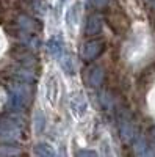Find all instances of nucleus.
I'll use <instances>...</instances> for the list:
<instances>
[{"label":"nucleus","mask_w":155,"mask_h":157,"mask_svg":"<svg viewBox=\"0 0 155 157\" xmlns=\"http://www.w3.org/2000/svg\"><path fill=\"white\" fill-rule=\"evenodd\" d=\"M30 101V86L28 82H16L9 86L8 96V107L13 112H19L25 107V104Z\"/></svg>","instance_id":"obj_1"},{"label":"nucleus","mask_w":155,"mask_h":157,"mask_svg":"<svg viewBox=\"0 0 155 157\" xmlns=\"http://www.w3.org/2000/svg\"><path fill=\"white\" fill-rule=\"evenodd\" d=\"M22 135L20 126L13 120L0 121V140L2 141H17Z\"/></svg>","instance_id":"obj_2"},{"label":"nucleus","mask_w":155,"mask_h":157,"mask_svg":"<svg viewBox=\"0 0 155 157\" xmlns=\"http://www.w3.org/2000/svg\"><path fill=\"white\" fill-rule=\"evenodd\" d=\"M103 52V41H99V39H91L82 46L80 50V57L85 61H93L96 60L100 54Z\"/></svg>","instance_id":"obj_3"},{"label":"nucleus","mask_w":155,"mask_h":157,"mask_svg":"<svg viewBox=\"0 0 155 157\" xmlns=\"http://www.w3.org/2000/svg\"><path fill=\"white\" fill-rule=\"evenodd\" d=\"M103 78H105V72L100 66H91L88 68L86 72H85V80L89 86L93 88H97L103 83Z\"/></svg>","instance_id":"obj_4"},{"label":"nucleus","mask_w":155,"mask_h":157,"mask_svg":"<svg viewBox=\"0 0 155 157\" xmlns=\"http://www.w3.org/2000/svg\"><path fill=\"white\" fill-rule=\"evenodd\" d=\"M58 80L54 74H49L47 75V80H46V96H47V101L55 105L57 104V99H58Z\"/></svg>","instance_id":"obj_5"},{"label":"nucleus","mask_w":155,"mask_h":157,"mask_svg":"<svg viewBox=\"0 0 155 157\" xmlns=\"http://www.w3.org/2000/svg\"><path fill=\"white\" fill-rule=\"evenodd\" d=\"M103 29V21L100 16L97 14H93V16H89L86 19V24H85V33L88 36H96L102 32Z\"/></svg>","instance_id":"obj_6"},{"label":"nucleus","mask_w":155,"mask_h":157,"mask_svg":"<svg viewBox=\"0 0 155 157\" xmlns=\"http://www.w3.org/2000/svg\"><path fill=\"white\" fill-rule=\"evenodd\" d=\"M71 109L74 112L75 116H83L88 110V104H86V99L83 98L82 93H75L72 101H71Z\"/></svg>","instance_id":"obj_7"},{"label":"nucleus","mask_w":155,"mask_h":157,"mask_svg":"<svg viewBox=\"0 0 155 157\" xmlns=\"http://www.w3.org/2000/svg\"><path fill=\"white\" fill-rule=\"evenodd\" d=\"M60 58V66L63 69V72L66 75H74L75 74V58L71 55V54H64V52H61V55L58 57Z\"/></svg>","instance_id":"obj_8"},{"label":"nucleus","mask_w":155,"mask_h":157,"mask_svg":"<svg viewBox=\"0 0 155 157\" xmlns=\"http://www.w3.org/2000/svg\"><path fill=\"white\" fill-rule=\"evenodd\" d=\"M63 41H61V38L58 36H54V38H50L47 44H46V49H47V54L50 57H54V58H58L61 55V52H63Z\"/></svg>","instance_id":"obj_9"},{"label":"nucleus","mask_w":155,"mask_h":157,"mask_svg":"<svg viewBox=\"0 0 155 157\" xmlns=\"http://www.w3.org/2000/svg\"><path fill=\"white\" fill-rule=\"evenodd\" d=\"M80 3H74L68 11H66V24L69 29H74L77 22H79V17H80Z\"/></svg>","instance_id":"obj_10"},{"label":"nucleus","mask_w":155,"mask_h":157,"mask_svg":"<svg viewBox=\"0 0 155 157\" xmlns=\"http://www.w3.org/2000/svg\"><path fill=\"white\" fill-rule=\"evenodd\" d=\"M33 154L35 155H39V157H52V155H55V149L52 148L49 143L41 141V143H38V145L35 146Z\"/></svg>","instance_id":"obj_11"},{"label":"nucleus","mask_w":155,"mask_h":157,"mask_svg":"<svg viewBox=\"0 0 155 157\" xmlns=\"http://www.w3.org/2000/svg\"><path fill=\"white\" fill-rule=\"evenodd\" d=\"M119 129H121V137H122V140H124V141H132V138L135 137V129H133V126L130 124V121L122 120Z\"/></svg>","instance_id":"obj_12"},{"label":"nucleus","mask_w":155,"mask_h":157,"mask_svg":"<svg viewBox=\"0 0 155 157\" xmlns=\"http://www.w3.org/2000/svg\"><path fill=\"white\" fill-rule=\"evenodd\" d=\"M19 27H20V32H31L35 33V30L38 29V22L31 17H27V16H20L19 17Z\"/></svg>","instance_id":"obj_13"},{"label":"nucleus","mask_w":155,"mask_h":157,"mask_svg":"<svg viewBox=\"0 0 155 157\" xmlns=\"http://www.w3.org/2000/svg\"><path fill=\"white\" fill-rule=\"evenodd\" d=\"M33 120H35V132L38 135L42 134L44 132V127H46V116H44V113L41 110H36Z\"/></svg>","instance_id":"obj_14"},{"label":"nucleus","mask_w":155,"mask_h":157,"mask_svg":"<svg viewBox=\"0 0 155 157\" xmlns=\"http://www.w3.org/2000/svg\"><path fill=\"white\" fill-rule=\"evenodd\" d=\"M0 155H20V151L14 149V146H11V149H8V146H0Z\"/></svg>","instance_id":"obj_15"},{"label":"nucleus","mask_w":155,"mask_h":157,"mask_svg":"<svg viewBox=\"0 0 155 157\" xmlns=\"http://www.w3.org/2000/svg\"><path fill=\"white\" fill-rule=\"evenodd\" d=\"M75 155H97V152L96 151H93V149H77L75 151Z\"/></svg>","instance_id":"obj_16"},{"label":"nucleus","mask_w":155,"mask_h":157,"mask_svg":"<svg viewBox=\"0 0 155 157\" xmlns=\"http://www.w3.org/2000/svg\"><path fill=\"white\" fill-rule=\"evenodd\" d=\"M89 3H91L94 8H103L107 5V0H88Z\"/></svg>","instance_id":"obj_17"},{"label":"nucleus","mask_w":155,"mask_h":157,"mask_svg":"<svg viewBox=\"0 0 155 157\" xmlns=\"http://www.w3.org/2000/svg\"><path fill=\"white\" fill-rule=\"evenodd\" d=\"M64 2H66V0H58V6H61V5H63Z\"/></svg>","instance_id":"obj_18"}]
</instances>
